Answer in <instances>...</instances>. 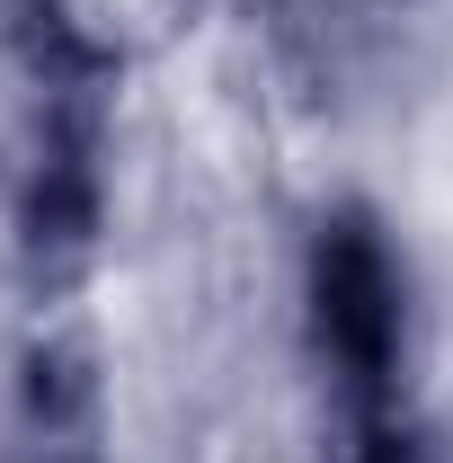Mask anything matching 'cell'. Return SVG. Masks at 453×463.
Masks as SVG:
<instances>
[{
    "mask_svg": "<svg viewBox=\"0 0 453 463\" xmlns=\"http://www.w3.org/2000/svg\"><path fill=\"white\" fill-rule=\"evenodd\" d=\"M320 339L356 383H392V356H400V286H392V259L374 232L338 223L320 241Z\"/></svg>",
    "mask_w": 453,
    "mask_h": 463,
    "instance_id": "6da1fadb",
    "label": "cell"
}]
</instances>
